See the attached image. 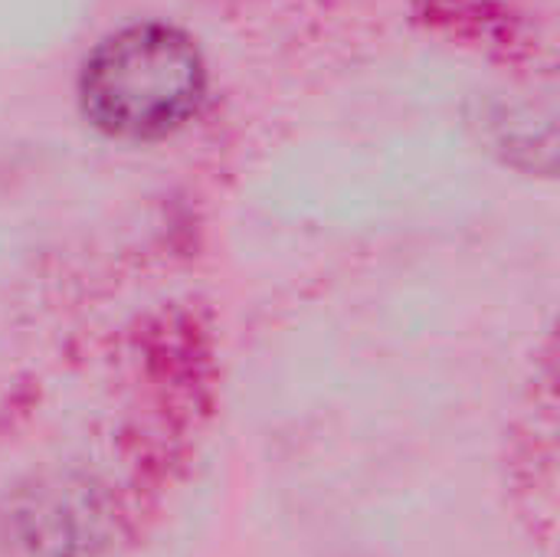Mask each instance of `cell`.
I'll return each mask as SVG.
<instances>
[{"mask_svg": "<svg viewBox=\"0 0 560 557\" xmlns=\"http://www.w3.org/2000/svg\"><path fill=\"white\" fill-rule=\"evenodd\" d=\"M207 95V62L194 36L138 20L102 36L79 66L82 118L115 141H161L184 128Z\"/></svg>", "mask_w": 560, "mask_h": 557, "instance_id": "1", "label": "cell"}]
</instances>
